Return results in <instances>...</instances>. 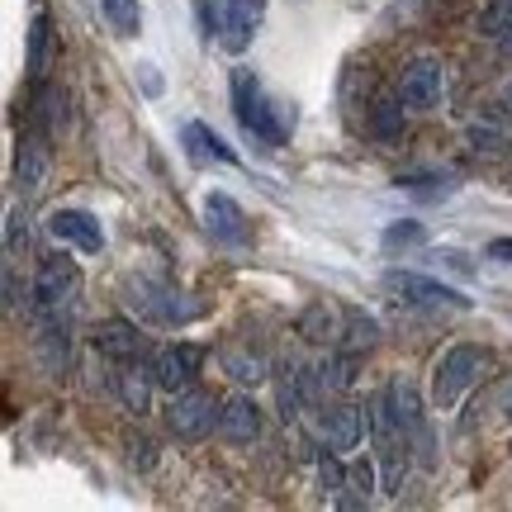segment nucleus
<instances>
[{
  "instance_id": "nucleus-11",
  "label": "nucleus",
  "mask_w": 512,
  "mask_h": 512,
  "mask_svg": "<svg viewBox=\"0 0 512 512\" xmlns=\"http://www.w3.org/2000/svg\"><path fill=\"white\" fill-rule=\"evenodd\" d=\"M48 233H53L62 247H76V252H86V256L105 252V228H100V219L86 214V209H53V214H48Z\"/></svg>"
},
{
  "instance_id": "nucleus-10",
  "label": "nucleus",
  "mask_w": 512,
  "mask_h": 512,
  "mask_svg": "<svg viewBox=\"0 0 512 512\" xmlns=\"http://www.w3.org/2000/svg\"><path fill=\"white\" fill-rule=\"evenodd\" d=\"M200 366H204V347H195V342H171V347H162L152 356V380H157V389L176 394L185 384H195Z\"/></svg>"
},
{
  "instance_id": "nucleus-25",
  "label": "nucleus",
  "mask_w": 512,
  "mask_h": 512,
  "mask_svg": "<svg viewBox=\"0 0 512 512\" xmlns=\"http://www.w3.org/2000/svg\"><path fill=\"white\" fill-rule=\"evenodd\" d=\"M370 494H375V465H370V460H356L347 470V489L337 494V503H342V508H366Z\"/></svg>"
},
{
  "instance_id": "nucleus-39",
  "label": "nucleus",
  "mask_w": 512,
  "mask_h": 512,
  "mask_svg": "<svg viewBox=\"0 0 512 512\" xmlns=\"http://www.w3.org/2000/svg\"><path fill=\"white\" fill-rule=\"evenodd\" d=\"M503 105H508V110H512V81H508V86H503Z\"/></svg>"
},
{
  "instance_id": "nucleus-22",
  "label": "nucleus",
  "mask_w": 512,
  "mask_h": 512,
  "mask_svg": "<svg viewBox=\"0 0 512 512\" xmlns=\"http://www.w3.org/2000/svg\"><path fill=\"white\" fill-rule=\"evenodd\" d=\"M380 342V323L366 309H347L342 313V347L347 351H370Z\"/></svg>"
},
{
  "instance_id": "nucleus-17",
  "label": "nucleus",
  "mask_w": 512,
  "mask_h": 512,
  "mask_svg": "<svg viewBox=\"0 0 512 512\" xmlns=\"http://www.w3.org/2000/svg\"><path fill=\"white\" fill-rule=\"evenodd\" d=\"M152 389H157L152 366L124 361V366H119V375H114V394H119V399H124V408H128V413H138V418H143L147 403H152Z\"/></svg>"
},
{
  "instance_id": "nucleus-1",
  "label": "nucleus",
  "mask_w": 512,
  "mask_h": 512,
  "mask_svg": "<svg viewBox=\"0 0 512 512\" xmlns=\"http://www.w3.org/2000/svg\"><path fill=\"white\" fill-rule=\"evenodd\" d=\"M228 86H233V114H238V128L247 133V138H252L256 147L275 152V147L290 143V133H294V105H280V100H271V95H266V86L256 81L252 67H233Z\"/></svg>"
},
{
  "instance_id": "nucleus-20",
  "label": "nucleus",
  "mask_w": 512,
  "mask_h": 512,
  "mask_svg": "<svg viewBox=\"0 0 512 512\" xmlns=\"http://www.w3.org/2000/svg\"><path fill=\"white\" fill-rule=\"evenodd\" d=\"M223 370L238 384H261L266 380V356L252 351L247 342H233V347H223Z\"/></svg>"
},
{
  "instance_id": "nucleus-4",
  "label": "nucleus",
  "mask_w": 512,
  "mask_h": 512,
  "mask_svg": "<svg viewBox=\"0 0 512 512\" xmlns=\"http://www.w3.org/2000/svg\"><path fill=\"white\" fill-rule=\"evenodd\" d=\"M219 413H223V399H214L209 389H195V384H185V389H176L166 399V427H171V437L181 441L209 437L219 427Z\"/></svg>"
},
{
  "instance_id": "nucleus-29",
  "label": "nucleus",
  "mask_w": 512,
  "mask_h": 512,
  "mask_svg": "<svg viewBox=\"0 0 512 512\" xmlns=\"http://www.w3.org/2000/svg\"><path fill=\"white\" fill-rule=\"evenodd\" d=\"M422 242H427V233H422V223L399 219V223H389V228H384L380 247H384L389 256H399V252H413V247H422Z\"/></svg>"
},
{
  "instance_id": "nucleus-18",
  "label": "nucleus",
  "mask_w": 512,
  "mask_h": 512,
  "mask_svg": "<svg viewBox=\"0 0 512 512\" xmlns=\"http://www.w3.org/2000/svg\"><path fill=\"white\" fill-rule=\"evenodd\" d=\"M15 176H19V190H24V195L43 190V181H48V138H43V133H38V138H24V143H19Z\"/></svg>"
},
{
  "instance_id": "nucleus-19",
  "label": "nucleus",
  "mask_w": 512,
  "mask_h": 512,
  "mask_svg": "<svg viewBox=\"0 0 512 512\" xmlns=\"http://www.w3.org/2000/svg\"><path fill=\"white\" fill-rule=\"evenodd\" d=\"M34 124L43 138H57L67 128V95L57 91V86H48V81H38V91H34Z\"/></svg>"
},
{
  "instance_id": "nucleus-8",
  "label": "nucleus",
  "mask_w": 512,
  "mask_h": 512,
  "mask_svg": "<svg viewBox=\"0 0 512 512\" xmlns=\"http://www.w3.org/2000/svg\"><path fill=\"white\" fill-rule=\"evenodd\" d=\"M399 95L408 110L441 105V95H446V67H441V57H413L399 72Z\"/></svg>"
},
{
  "instance_id": "nucleus-34",
  "label": "nucleus",
  "mask_w": 512,
  "mask_h": 512,
  "mask_svg": "<svg viewBox=\"0 0 512 512\" xmlns=\"http://www.w3.org/2000/svg\"><path fill=\"white\" fill-rule=\"evenodd\" d=\"M5 247H10V256H15L19 247H29V228H19V209H10V223H5Z\"/></svg>"
},
{
  "instance_id": "nucleus-16",
  "label": "nucleus",
  "mask_w": 512,
  "mask_h": 512,
  "mask_svg": "<svg viewBox=\"0 0 512 512\" xmlns=\"http://www.w3.org/2000/svg\"><path fill=\"white\" fill-rule=\"evenodd\" d=\"M181 143H185V152H190V162H219V166H238V152L223 143L219 133L209 124H200V119H190V124L181 128Z\"/></svg>"
},
{
  "instance_id": "nucleus-35",
  "label": "nucleus",
  "mask_w": 512,
  "mask_h": 512,
  "mask_svg": "<svg viewBox=\"0 0 512 512\" xmlns=\"http://www.w3.org/2000/svg\"><path fill=\"white\" fill-rule=\"evenodd\" d=\"M128 451H133V465H138V470H147V465H152V441H147V437L128 441Z\"/></svg>"
},
{
  "instance_id": "nucleus-7",
  "label": "nucleus",
  "mask_w": 512,
  "mask_h": 512,
  "mask_svg": "<svg viewBox=\"0 0 512 512\" xmlns=\"http://www.w3.org/2000/svg\"><path fill=\"white\" fill-rule=\"evenodd\" d=\"M479 366H484V351L479 347H470V342L451 347L437 361V370H432V403L437 408H456L460 394L479 380Z\"/></svg>"
},
{
  "instance_id": "nucleus-30",
  "label": "nucleus",
  "mask_w": 512,
  "mask_h": 512,
  "mask_svg": "<svg viewBox=\"0 0 512 512\" xmlns=\"http://www.w3.org/2000/svg\"><path fill=\"white\" fill-rule=\"evenodd\" d=\"M342 451H332V446H323L318 451V484H323V494L328 498H337L342 489H347V470H342Z\"/></svg>"
},
{
  "instance_id": "nucleus-26",
  "label": "nucleus",
  "mask_w": 512,
  "mask_h": 512,
  "mask_svg": "<svg viewBox=\"0 0 512 512\" xmlns=\"http://www.w3.org/2000/svg\"><path fill=\"white\" fill-rule=\"evenodd\" d=\"M100 10H105V19H110V29L119 38H138V29H143V5L138 0H100Z\"/></svg>"
},
{
  "instance_id": "nucleus-9",
  "label": "nucleus",
  "mask_w": 512,
  "mask_h": 512,
  "mask_svg": "<svg viewBox=\"0 0 512 512\" xmlns=\"http://www.w3.org/2000/svg\"><path fill=\"white\" fill-rule=\"evenodd\" d=\"M204 228H209V238L223 242V247H247V242H252V228H247L242 204L233 200V195H223V190H209V195H204Z\"/></svg>"
},
{
  "instance_id": "nucleus-12",
  "label": "nucleus",
  "mask_w": 512,
  "mask_h": 512,
  "mask_svg": "<svg viewBox=\"0 0 512 512\" xmlns=\"http://www.w3.org/2000/svg\"><path fill=\"white\" fill-rule=\"evenodd\" d=\"M95 351L105 356V361H114V366H124V361H143V332H138V323H128V318H105L100 328H95Z\"/></svg>"
},
{
  "instance_id": "nucleus-23",
  "label": "nucleus",
  "mask_w": 512,
  "mask_h": 512,
  "mask_svg": "<svg viewBox=\"0 0 512 512\" xmlns=\"http://www.w3.org/2000/svg\"><path fill=\"white\" fill-rule=\"evenodd\" d=\"M370 133L384 138V143H394L403 133V95H384L370 105Z\"/></svg>"
},
{
  "instance_id": "nucleus-32",
  "label": "nucleus",
  "mask_w": 512,
  "mask_h": 512,
  "mask_svg": "<svg viewBox=\"0 0 512 512\" xmlns=\"http://www.w3.org/2000/svg\"><path fill=\"white\" fill-rule=\"evenodd\" d=\"M465 138H470V147H475V152H484V157H503V152H508V133H503V128H494V124H470V133H465Z\"/></svg>"
},
{
  "instance_id": "nucleus-6",
  "label": "nucleus",
  "mask_w": 512,
  "mask_h": 512,
  "mask_svg": "<svg viewBox=\"0 0 512 512\" xmlns=\"http://www.w3.org/2000/svg\"><path fill=\"white\" fill-rule=\"evenodd\" d=\"M384 290L399 294L403 304H418V309H451V313L470 309V299L460 290H451V285H441V280H432V275H422V271H403V266L384 271Z\"/></svg>"
},
{
  "instance_id": "nucleus-21",
  "label": "nucleus",
  "mask_w": 512,
  "mask_h": 512,
  "mask_svg": "<svg viewBox=\"0 0 512 512\" xmlns=\"http://www.w3.org/2000/svg\"><path fill=\"white\" fill-rule=\"evenodd\" d=\"M48 57H53V19L38 10L34 24H29V76L34 81L48 76Z\"/></svg>"
},
{
  "instance_id": "nucleus-38",
  "label": "nucleus",
  "mask_w": 512,
  "mask_h": 512,
  "mask_svg": "<svg viewBox=\"0 0 512 512\" xmlns=\"http://www.w3.org/2000/svg\"><path fill=\"white\" fill-rule=\"evenodd\" d=\"M503 418L512 422V380H508V389H503Z\"/></svg>"
},
{
  "instance_id": "nucleus-2",
  "label": "nucleus",
  "mask_w": 512,
  "mask_h": 512,
  "mask_svg": "<svg viewBox=\"0 0 512 512\" xmlns=\"http://www.w3.org/2000/svg\"><path fill=\"white\" fill-rule=\"evenodd\" d=\"M124 304L138 323H152V328H185V323L200 318L195 299H185L171 280H152V275L124 280Z\"/></svg>"
},
{
  "instance_id": "nucleus-28",
  "label": "nucleus",
  "mask_w": 512,
  "mask_h": 512,
  "mask_svg": "<svg viewBox=\"0 0 512 512\" xmlns=\"http://www.w3.org/2000/svg\"><path fill=\"white\" fill-rule=\"evenodd\" d=\"M299 332H304L309 342H332V337H342V328H337V313H332L328 304H309V309H304V318H299Z\"/></svg>"
},
{
  "instance_id": "nucleus-33",
  "label": "nucleus",
  "mask_w": 512,
  "mask_h": 512,
  "mask_svg": "<svg viewBox=\"0 0 512 512\" xmlns=\"http://www.w3.org/2000/svg\"><path fill=\"white\" fill-rule=\"evenodd\" d=\"M195 10H200V38L204 43H209L214 34H223V15H219L214 0H195Z\"/></svg>"
},
{
  "instance_id": "nucleus-36",
  "label": "nucleus",
  "mask_w": 512,
  "mask_h": 512,
  "mask_svg": "<svg viewBox=\"0 0 512 512\" xmlns=\"http://www.w3.org/2000/svg\"><path fill=\"white\" fill-rule=\"evenodd\" d=\"M5 309L10 313L19 309V275L15 271H5Z\"/></svg>"
},
{
  "instance_id": "nucleus-13",
  "label": "nucleus",
  "mask_w": 512,
  "mask_h": 512,
  "mask_svg": "<svg viewBox=\"0 0 512 512\" xmlns=\"http://www.w3.org/2000/svg\"><path fill=\"white\" fill-rule=\"evenodd\" d=\"M261 19H266V0H223V48L247 53Z\"/></svg>"
},
{
  "instance_id": "nucleus-24",
  "label": "nucleus",
  "mask_w": 512,
  "mask_h": 512,
  "mask_svg": "<svg viewBox=\"0 0 512 512\" xmlns=\"http://www.w3.org/2000/svg\"><path fill=\"white\" fill-rule=\"evenodd\" d=\"M403 190H408V195H422V200H451V195H456V176H446V171H408V176H403Z\"/></svg>"
},
{
  "instance_id": "nucleus-37",
  "label": "nucleus",
  "mask_w": 512,
  "mask_h": 512,
  "mask_svg": "<svg viewBox=\"0 0 512 512\" xmlns=\"http://www.w3.org/2000/svg\"><path fill=\"white\" fill-rule=\"evenodd\" d=\"M489 256H494V261H503V266H512V238H494V242H489Z\"/></svg>"
},
{
  "instance_id": "nucleus-14",
  "label": "nucleus",
  "mask_w": 512,
  "mask_h": 512,
  "mask_svg": "<svg viewBox=\"0 0 512 512\" xmlns=\"http://www.w3.org/2000/svg\"><path fill=\"white\" fill-rule=\"evenodd\" d=\"M219 437L233 441V446H247V441L261 437V408H256L252 394H233V399H223Z\"/></svg>"
},
{
  "instance_id": "nucleus-40",
  "label": "nucleus",
  "mask_w": 512,
  "mask_h": 512,
  "mask_svg": "<svg viewBox=\"0 0 512 512\" xmlns=\"http://www.w3.org/2000/svg\"><path fill=\"white\" fill-rule=\"evenodd\" d=\"M503 53L512 57V29H508V34H503Z\"/></svg>"
},
{
  "instance_id": "nucleus-5",
  "label": "nucleus",
  "mask_w": 512,
  "mask_h": 512,
  "mask_svg": "<svg viewBox=\"0 0 512 512\" xmlns=\"http://www.w3.org/2000/svg\"><path fill=\"white\" fill-rule=\"evenodd\" d=\"M384 394H389L394 413H399V422H403V432H408V446H413L418 465H422V470H437V441H432V427H427V413H422L418 384L408 380V375H394Z\"/></svg>"
},
{
  "instance_id": "nucleus-27",
  "label": "nucleus",
  "mask_w": 512,
  "mask_h": 512,
  "mask_svg": "<svg viewBox=\"0 0 512 512\" xmlns=\"http://www.w3.org/2000/svg\"><path fill=\"white\" fill-rule=\"evenodd\" d=\"M356 366H361V351H347L342 347V356H332V361H323V389H332V394H342V389H351L356 384Z\"/></svg>"
},
{
  "instance_id": "nucleus-3",
  "label": "nucleus",
  "mask_w": 512,
  "mask_h": 512,
  "mask_svg": "<svg viewBox=\"0 0 512 512\" xmlns=\"http://www.w3.org/2000/svg\"><path fill=\"white\" fill-rule=\"evenodd\" d=\"M76 285H81V275H76V266L67 256L62 252L43 256V266H38V275H34V290H29V318H34V323L67 318L76 304Z\"/></svg>"
},
{
  "instance_id": "nucleus-31",
  "label": "nucleus",
  "mask_w": 512,
  "mask_h": 512,
  "mask_svg": "<svg viewBox=\"0 0 512 512\" xmlns=\"http://www.w3.org/2000/svg\"><path fill=\"white\" fill-rule=\"evenodd\" d=\"M484 38H503L512 29V0H489L484 10H479V24H475Z\"/></svg>"
},
{
  "instance_id": "nucleus-15",
  "label": "nucleus",
  "mask_w": 512,
  "mask_h": 512,
  "mask_svg": "<svg viewBox=\"0 0 512 512\" xmlns=\"http://www.w3.org/2000/svg\"><path fill=\"white\" fill-rule=\"evenodd\" d=\"M361 432H366V413L356 403H332L323 413V446H332V451H356Z\"/></svg>"
}]
</instances>
